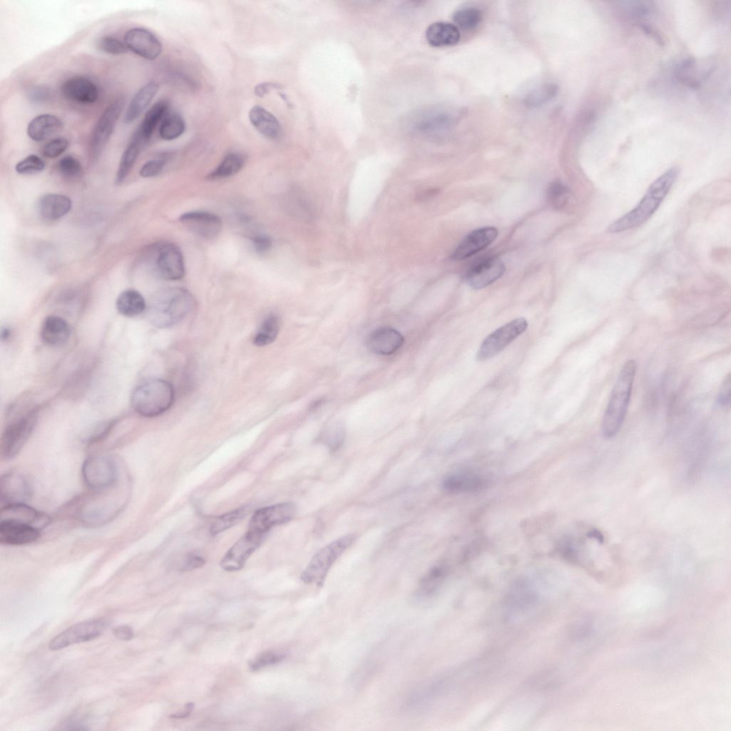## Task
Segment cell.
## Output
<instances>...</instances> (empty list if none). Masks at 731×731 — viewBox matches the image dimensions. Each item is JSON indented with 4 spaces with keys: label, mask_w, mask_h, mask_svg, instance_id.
Segmentation results:
<instances>
[{
    "label": "cell",
    "mask_w": 731,
    "mask_h": 731,
    "mask_svg": "<svg viewBox=\"0 0 731 731\" xmlns=\"http://www.w3.org/2000/svg\"><path fill=\"white\" fill-rule=\"evenodd\" d=\"M678 175L676 168L666 171L649 186L637 206L608 227L610 233H620L638 227L656 211L665 198Z\"/></svg>",
    "instance_id": "cell-1"
},
{
    "label": "cell",
    "mask_w": 731,
    "mask_h": 731,
    "mask_svg": "<svg viewBox=\"0 0 731 731\" xmlns=\"http://www.w3.org/2000/svg\"><path fill=\"white\" fill-rule=\"evenodd\" d=\"M636 372V363L631 359L622 366L610 394L603 418L602 433L605 438L614 437L625 418Z\"/></svg>",
    "instance_id": "cell-2"
},
{
    "label": "cell",
    "mask_w": 731,
    "mask_h": 731,
    "mask_svg": "<svg viewBox=\"0 0 731 731\" xmlns=\"http://www.w3.org/2000/svg\"><path fill=\"white\" fill-rule=\"evenodd\" d=\"M174 398L173 385L166 380L155 378L138 385L131 394V403L138 415L153 418L168 410Z\"/></svg>",
    "instance_id": "cell-3"
},
{
    "label": "cell",
    "mask_w": 731,
    "mask_h": 731,
    "mask_svg": "<svg viewBox=\"0 0 731 731\" xmlns=\"http://www.w3.org/2000/svg\"><path fill=\"white\" fill-rule=\"evenodd\" d=\"M194 305L195 299L190 292L183 288L171 289L155 301L149 319L156 327L168 328L183 319Z\"/></svg>",
    "instance_id": "cell-4"
},
{
    "label": "cell",
    "mask_w": 731,
    "mask_h": 731,
    "mask_svg": "<svg viewBox=\"0 0 731 731\" xmlns=\"http://www.w3.org/2000/svg\"><path fill=\"white\" fill-rule=\"evenodd\" d=\"M353 534L341 537L321 548L311 558L301 574V580L306 584L321 586L335 562L355 540Z\"/></svg>",
    "instance_id": "cell-5"
},
{
    "label": "cell",
    "mask_w": 731,
    "mask_h": 731,
    "mask_svg": "<svg viewBox=\"0 0 731 731\" xmlns=\"http://www.w3.org/2000/svg\"><path fill=\"white\" fill-rule=\"evenodd\" d=\"M38 410L33 408L8 423L1 439V453L6 459L14 458L31 436L37 420Z\"/></svg>",
    "instance_id": "cell-6"
},
{
    "label": "cell",
    "mask_w": 731,
    "mask_h": 731,
    "mask_svg": "<svg viewBox=\"0 0 731 731\" xmlns=\"http://www.w3.org/2000/svg\"><path fill=\"white\" fill-rule=\"evenodd\" d=\"M542 600V594L535 586L527 580H518L506 596V615L511 620L520 619L532 612Z\"/></svg>",
    "instance_id": "cell-7"
},
{
    "label": "cell",
    "mask_w": 731,
    "mask_h": 731,
    "mask_svg": "<svg viewBox=\"0 0 731 731\" xmlns=\"http://www.w3.org/2000/svg\"><path fill=\"white\" fill-rule=\"evenodd\" d=\"M82 478L86 485L96 491H104L113 487L119 478L116 462L106 455H93L86 458L82 465Z\"/></svg>",
    "instance_id": "cell-8"
},
{
    "label": "cell",
    "mask_w": 731,
    "mask_h": 731,
    "mask_svg": "<svg viewBox=\"0 0 731 731\" xmlns=\"http://www.w3.org/2000/svg\"><path fill=\"white\" fill-rule=\"evenodd\" d=\"M527 327L526 319L518 318L495 330L480 344L476 353V360L483 361L497 355L522 334Z\"/></svg>",
    "instance_id": "cell-9"
},
{
    "label": "cell",
    "mask_w": 731,
    "mask_h": 731,
    "mask_svg": "<svg viewBox=\"0 0 731 731\" xmlns=\"http://www.w3.org/2000/svg\"><path fill=\"white\" fill-rule=\"evenodd\" d=\"M124 106L123 98L112 101L98 119L91 132L89 150L93 158L98 157L112 135Z\"/></svg>",
    "instance_id": "cell-10"
},
{
    "label": "cell",
    "mask_w": 731,
    "mask_h": 731,
    "mask_svg": "<svg viewBox=\"0 0 731 731\" xmlns=\"http://www.w3.org/2000/svg\"><path fill=\"white\" fill-rule=\"evenodd\" d=\"M106 627V622L100 619L76 623L55 636L50 641L49 647L51 650L55 651L71 645L89 641L101 635Z\"/></svg>",
    "instance_id": "cell-11"
},
{
    "label": "cell",
    "mask_w": 731,
    "mask_h": 731,
    "mask_svg": "<svg viewBox=\"0 0 731 731\" xmlns=\"http://www.w3.org/2000/svg\"><path fill=\"white\" fill-rule=\"evenodd\" d=\"M296 506L283 503L257 510L251 517L248 530L266 534L274 526L291 521L296 514Z\"/></svg>",
    "instance_id": "cell-12"
},
{
    "label": "cell",
    "mask_w": 731,
    "mask_h": 731,
    "mask_svg": "<svg viewBox=\"0 0 731 731\" xmlns=\"http://www.w3.org/2000/svg\"><path fill=\"white\" fill-rule=\"evenodd\" d=\"M264 535L248 530L226 553L220 562V566L228 572L241 570L250 555L260 546Z\"/></svg>",
    "instance_id": "cell-13"
},
{
    "label": "cell",
    "mask_w": 731,
    "mask_h": 731,
    "mask_svg": "<svg viewBox=\"0 0 731 731\" xmlns=\"http://www.w3.org/2000/svg\"><path fill=\"white\" fill-rule=\"evenodd\" d=\"M124 44L133 53L150 61L157 59L162 51L159 39L151 31L141 27L128 29L124 35Z\"/></svg>",
    "instance_id": "cell-14"
},
{
    "label": "cell",
    "mask_w": 731,
    "mask_h": 731,
    "mask_svg": "<svg viewBox=\"0 0 731 731\" xmlns=\"http://www.w3.org/2000/svg\"><path fill=\"white\" fill-rule=\"evenodd\" d=\"M179 221L188 230L206 239L216 237L222 228L220 217L206 211L185 213L180 216Z\"/></svg>",
    "instance_id": "cell-15"
},
{
    "label": "cell",
    "mask_w": 731,
    "mask_h": 731,
    "mask_svg": "<svg viewBox=\"0 0 731 731\" xmlns=\"http://www.w3.org/2000/svg\"><path fill=\"white\" fill-rule=\"evenodd\" d=\"M31 494V483L24 475L15 472L1 475L0 498L5 505L26 503Z\"/></svg>",
    "instance_id": "cell-16"
},
{
    "label": "cell",
    "mask_w": 731,
    "mask_h": 731,
    "mask_svg": "<svg viewBox=\"0 0 731 731\" xmlns=\"http://www.w3.org/2000/svg\"><path fill=\"white\" fill-rule=\"evenodd\" d=\"M497 236L498 230L493 226L473 231L459 243L451 257L457 261L467 258L489 246Z\"/></svg>",
    "instance_id": "cell-17"
},
{
    "label": "cell",
    "mask_w": 731,
    "mask_h": 731,
    "mask_svg": "<svg viewBox=\"0 0 731 731\" xmlns=\"http://www.w3.org/2000/svg\"><path fill=\"white\" fill-rule=\"evenodd\" d=\"M404 343V337L390 327H381L371 332L366 338V344L373 353L388 356L395 353Z\"/></svg>",
    "instance_id": "cell-18"
},
{
    "label": "cell",
    "mask_w": 731,
    "mask_h": 731,
    "mask_svg": "<svg viewBox=\"0 0 731 731\" xmlns=\"http://www.w3.org/2000/svg\"><path fill=\"white\" fill-rule=\"evenodd\" d=\"M156 267L164 279L176 281L183 278L185 267L180 249L172 243L162 246L158 251Z\"/></svg>",
    "instance_id": "cell-19"
},
{
    "label": "cell",
    "mask_w": 731,
    "mask_h": 731,
    "mask_svg": "<svg viewBox=\"0 0 731 731\" xmlns=\"http://www.w3.org/2000/svg\"><path fill=\"white\" fill-rule=\"evenodd\" d=\"M505 271V266L498 258H489L473 266L468 273L466 280L475 289L485 288L498 280Z\"/></svg>",
    "instance_id": "cell-20"
},
{
    "label": "cell",
    "mask_w": 731,
    "mask_h": 731,
    "mask_svg": "<svg viewBox=\"0 0 731 731\" xmlns=\"http://www.w3.org/2000/svg\"><path fill=\"white\" fill-rule=\"evenodd\" d=\"M40 535L37 528L11 520H0V541L9 545H21L36 540Z\"/></svg>",
    "instance_id": "cell-21"
},
{
    "label": "cell",
    "mask_w": 731,
    "mask_h": 731,
    "mask_svg": "<svg viewBox=\"0 0 731 731\" xmlns=\"http://www.w3.org/2000/svg\"><path fill=\"white\" fill-rule=\"evenodd\" d=\"M11 520L31 525L41 530L49 523V517L26 503L4 505L0 510V520Z\"/></svg>",
    "instance_id": "cell-22"
},
{
    "label": "cell",
    "mask_w": 731,
    "mask_h": 731,
    "mask_svg": "<svg viewBox=\"0 0 731 731\" xmlns=\"http://www.w3.org/2000/svg\"><path fill=\"white\" fill-rule=\"evenodd\" d=\"M63 96L68 100L80 104H91L99 98L96 85L91 80L77 76L67 79L61 88Z\"/></svg>",
    "instance_id": "cell-23"
},
{
    "label": "cell",
    "mask_w": 731,
    "mask_h": 731,
    "mask_svg": "<svg viewBox=\"0 0 731 731\" xmlns=\"http://www.w3.org/2000/svg\"><path fill=\"white\" fill-rule=\"evenodd\" d=\"M168 106V101L165 100L159 101L153 104L146 113L132 139L138 141L142 146L146 143L152 136L160 121L165 118Z\"/></svg>",
    "instance_id": "cell-24"
},
{
    "label": "cell",
    "mask_w": 731,
    "mask_h": 731,
    "mask_svg": "<svg viewBox=\"0 0 731 731\" xmlns=\"http://www.w3.org/2000/svg\"><path fill=\"white\" fill-rule=\"evenodd\" d=\"M72 207L69 197L59 193H47L38 202L40 216L46 220H57L68 213Z\"/></svg>",
    "instance_id": "cell-25"
},
{
    "label": "cell",
    "mask_w": 731,
    "mask_h": 731,
    "mask_svg": "<svg viewBox=\"0 0 731 731\" xmlns=\"http://www.w3.org/2000/svg\"><path fill=\"white\" fill-rule=\"evenodd\" d=\"M63 123L57 116L44 114L31 120L27 126V134L34 141H42L59 132Z\"/></svg>",
    "instance_id": "cell-26"
},
{
    "label": "cell",
    "mask_w": 731,
    "mask_h": 731,
    "mask_svg": "<svg viewBox=\"0 0 731 731\" xmlns=\"http://www.w3.org/2000/svg\"><path fill=\"white\" fill-rule=\"evenodd\" d=\"M70 327L62 318L50 316L45 318L41 328V338L44 343L51 346L62 345L69 339Z\"/></svg>",
    "instance_id": "cell-27"
},
{
    "label": "cell",
    "mask_w": 731,
    "mask_h": 731,
    "mask_svg": "<svg viewBox=\"0 0 731 731\" xmlns=\"http://www.w3.org/2000/svg\"><path fill=\"white\" fill-rule=\"evenodd\" d=\"M425 38L428 44L433 46H447L456 44L460 40V34L455 24L438 21L428 27Z\"/></svg>",
    "instance_id": "cell-28"
},
{
    "label": "cell",
    "mask_w": 731,
    "mask_h": 731,
    "mask_svg": "<svg viewBox=\"0 0 731 731\" xmlns=\"http://www.w3.org/2000/svg\"><path fill=\"white\" fill-rule=\"evenodd\" d=\"M158 90L155 81H150L143 86L133 96L123 117L126 123L134 121L148 106Z\"/></svg>",
    "instance_id": "cell-29"
},
{
    "label": "cell",
    "mask_w": 731,
    "mask_h": 731,
    "mask_svg": "<svg viewBox=\"0 0 731 731\" xmlns=\"http://www.w3.org/2000/svg\"><path fill=\"white\" fill-rule=\"evenodd\" d=\"M248 118L253 127L263 136L276 138L281 133V125L278 119L261 106H253L248 113Z\"/></svg>",
    "instance_id": "cell-30"
},
{
    "label": "cell",
    "mask_w": 731,
    "mask_h": 731,
    "mask_svg": "<svg viewBox=\"0 0 731 731\" xmlns=\"http://www.w3.org/2000/svg\"><path fill=\"white\" fill-rule=\"evenodd\" d=\"M486 481L481 477L473 475H453L446 478L443 483L444 490L450 493H473L482 490Z\"/></svg>",
    "instance_id": "cell-31"
},
{
    "label": "cell",
    "mask_w": 731,
    "mask_h": 731,
    "mask_svg": "<svg viewBox=\"0 0 731 731\" xmlns=\"http://www.w3.org/2000/svg\"><path fill=\"white\" fill-rule=\"evenodd\" d=\"M116 308L119 313L126 317H134L146 308L143 296L137 291L127 289L122 291L116 301Z\"/></svg>",
    "instance_id": "cell-32"
},
{
    "label": "cell",
    "mask_w": 731,
    "mask_h": 731,
    "mask_svg": "<svg viewBox=\"0 0 731 731\" xmlns=\"http://www.w3.org/2000/svg\"><path fill=\"white\" fill-rule=\"evenodd\" d=\"M246 156L240 153L227 154L218 166L208 176L211 180H219L231 177L238 173L246 163Z\"/></svg>",
    "instance_id": "cell-33"
},
{
    "label": "cell",
    "mask_w": 731,
    "mask_h": 731,
    "mask_svg": "<svg viewBox=\"0 0 731 731\" xmlns=\"http://www.w3.org/2000/svg\"><path fill=\"white\" fill-rule=\"evenodd\" d=\"M280 323L275 314L268 315L262 322L253 338V343L258 347L268 346L273 343L279 332Z\"/></svg>",
    "instance_id": "cell-34"
},
{
    "label": "cell",
    "mask_w": 731,
    "mask_h": 731,
    "mask_svg": "<svg viewBox=\"0 0 731 731\" xmlns=\"http://www.w3.org/2000/svg\"><path fill=\"white\" fill-rule=\"evenodd\" d=\"M142 145L132 139L124 150L120 159L116 173V181L122 182L129 174L138 156Z\"/></svg>",
    "instance_id": "cell-35"
},
{
    "label": "cell",
    "mask_w": 731,
    "mask_h": 731,
    "mask_svg": "<svg viewBox=\"0 0 731 731\" xmlns=\"http://www.w3.org/2000/svg\"><path fill=\"white\" fill-rule=\"evenodd\" d=\"M249 508L242 506L216 518L210 527V533L216 535L233 527L248 514Z\"/></svg>",
    "instance_id": "cell-36"
},
{
    "label": "cell",
    "mask_w": 731,
    "mask_h": 731,
    "mask_svg": "<svg viewBox=\"0 0 731 731\" xmlns=\"http://www.w3.org/2000/svg\"><path fill=\"white\" fill-rule=\"evenodd\" d=\"M453 121L452 115L450 113L441 111H434L426 113L420 119L419 128L426 132H433L443 130L450 125Z\"/></svg>",
    "instance_id": "cell-37"
},
{
    "label": "cell",
    "mask_w": 731,
    "mask_h": 731,
    "mask_svg": "<svg viewBox=\"0 0 731 731\" xmlns=\"http://www.w3.org/2000/svg\"><path fill=\"white\" fill-rule=\"evenodd\" d=\"M453 19L458 29L470 31L478 26L482 20V14L477 8L464 7L455 11Z\"/></svg>",
    "instance_id": "cell-38"
},
{
    "label": "cell",
    "mask_w": 731,
    "mask_h": 731,
    "mask_svg": "<svg viewBox=\"0 0 731 731\" xmlns=\"http://www.w3.org/2000/svg\"><path fill=\"white\" fill-rule=\"evenodd\" d=\"M185 131V122L183 118L176 114L166 116L159 128L161 138L171 141L178 138Z\"/></svg>",
    "instance_id": "cell-39"
},
{
    "label": "cell",
    "mask_w": 731,
    "mask_h": 731,
    "mask_svg": "<svg viewBox=\"0 0 731 731\" xmlns=\"http://www.w3.org/2000/svg\"><path fill=\"white\" fill-rule=\"evenodd\" d=\"M558 91V86L553 84H545L530 91L525 99L528 107H538L550 101Z\"/></svg>",
    "instance_id": "cell-40"
},
{
    "label": "cell",
    "mask_w": 731,
    "mask_h": 731,
    "mask_svg": "<svg viewBox=\"0 0 731 731\" xmlns=\"http://www.w3.org/2000/svg\"><path fill=\"white\" fill-rule=\"evenodd\" d=\"M571 197L570 188L560 181L550 184L548 189V198L555 208H562L569 202Z\"/></svg>",
    "instance_id": "cell-41"
},
{
    "label": "cell",
    "mask_w": 731,
    "mask_h": 731,
    "mask_svg": "<svg viewBox=\"0 0 731 731\" xmlns=\"http://www.w3.org/2000/svg\"><path fill=\"white\" fill-rule=\"evenodd\" d=\"M58 169L61 175L68 178H77L84 173L82 164L72 156L62 158L58 163Z\"/></svg>",
    "instance_id": "cell-42"
},
{
    "label": "cell",
    "mask_w": 731,
    "mask_h": 731,
    "mask_svg": "<svg viewBox=\"0 0 731 731\" xmlns=\"http://www.w3.org/2000/svg\"><path fill=\"white\" fill-rule=\"evenodd\" d=\"M44 168V161L39 156L31 154L18 162L15 166V170L20 174H31L40 172Z\"/></svg>",
    "instance_id": "cell-43"
},
{
    "label": "cell",
    "mask_w": 731,
    "mask_h": 731,
    "mask_svg": "<svg viewBox=\"0 0 731 731\" xmlns=\"http://www.w3.org/2000/svg\"><path fill=\"white\" fill-rule=\"evenodd\" d=\"M343 428L338 423L326 428L321 436L323 442L331 449H337L343 442Z\"/></svg>",
    "instance_id": "cell-44"
},
{
    "label": "cell",
    "mask_w": 731,
    "mask_h": 731,
    "mask_svg": "<svg viewBox=\"0 0 731 731\" xmlns=\"http://www.w3.org/2000/svg\"><path fill=\"white\" fill-rule=\"evenodd\" d=\"M99 47L103 51L112 55L123 54L128 49L125 44L110 36H103L99 41Z\"/></svg>",
    "instance_id": "cell-45"
},
{
    "label": "cell",
    "mask_w": 731,
    "mask_h": 731,
    "mask_svg": "<svg viewBox=\"0 0 731 731\" xmlns=\"http://www.w3.org/2000/svg\"><path fill=\"white\" fill-rule=\"evenodd\" d=\"M285 658V655L273 652H264L250 662L249 667L253 671L268 665L278 663Z\"/></svg>",
    "instance_id": "cell-46"
},
{
    "label": "cell",
    "mask_w": 731,
    "mask_h": 731,
    "mask_svg": "<svg viewBox=\"0 0 731 731\" xmlns=\"http://www.w3.org/2000/svg\"><path fill=\"white\" fill-rule=\"evenodd\" d=\"M69 141L65 138H56L47 143L43 148V154L49 158L61 155L68 148Z\"/></svg>",
    "instance_id": "cell-47"
},
{
    "label": "cell",
    "mask_w": 731,
    "mask_h": 731,
    "mask_svg": "<svg viewBox=\"0 0 731 731\" xmlns=\"http://www.w3.org/2000/svg\"><path fill=\"white\" fill-rule=\"evenodd\" d=\"M166 160L164 158H155L146 162L139 171V175L143 178L155 176L163 170Z\"/></svg>",
    "instance_id": "cell-48"
},
{
    "label": "cell",
    "mask_w": 731,
    "mask_h": 731,
    "mask_svg": "<svg viewBox=\"0 0 731 731\" xmlns=\"http://www.w3.org/2000/svg\"><path fill=\"white\" fill-rule=\"evenodd\" d=\"M114 423L115 421L112 420L100 425L89 435L86 440L91 443L104 439L112 429Z\"/></svg>",
    "instance_id": "cell-49"
},
{
    "label": "cell",
    "mask_w": 731,
    "mask_h": 731,
    "mask_svg": "<svg viewBox=\"0 0 731 731\" xmlns=\"http://www.w3.org/2000/svg\"><path fill=\"white\" fill-rule=\"evenodd\" d=\"M730 374L725 378L717 397V403L721 406H726L730 402Z\"/></svg>",
    "instance_id": "cell-50"
},
{
    "label": "cell",
    "mask_w": 731,
    "mask_h": 731,
    "mask_svg": "<svg viewBox=\"0 0 731 731\" xmlns=\"http://www.w3.org/2000/svg\"><path fill=\"white\" fill-rule=\"evenodd\" d=\"M253 244L255 251L259 254H263L270 250L272 242L268 236L260 235L253 238Z\"/></svg>",
    "instance_id": "cell-51"
},
{
    "label": "cell",
    "mask_w": 731,
    "mask_h": 731,
    "mask_svg": "<svg viewBox=\"0 0 731 731\" xmlns=\"http://www.w3.org/2000/svg\"><path fill=\"white\" fill-rule=\"evenodd\" d=\"M205 564V560L201 556L190 554L188 555L181 567L183 571H191L202 567Z\"/></svg>",
    "instance_id": "cell-52"
},
{
    "label": "cell",
    "mask_w": 731,
    "mask_h": 731,
    "mask_svg": "<svg viewBox=\"0 0 731 731\" xmlns=\"http://www.w3.org/2000/svg\"><path fill=\"white\" fill-rule=\"evenodd\" d=\"M114 635L121 640H130L133 637V630L128 625H120L113 630Z\"/></svg>",
    "instance_id": "cell-53"
},
{
    "label": "cell",
    "mask_w": 731,
    "mask_h": 731,
    "mask_svg": "<svg viewBox=\"0 0 731 731\" xmlns=\"http://www.w3.org/2000/svg\"><path fill=\"white\" fill-rule=\"evenodd\" d=\"M50 96L49 90L45 86H36L29 92V98L36 102L46 101Z\"/></svg>",
    "instance_id": "cell-54"
},
{
    "label": "cell",
    "mask_w": 731,
    "mask_h": 731,
    "mask_svg": "<svg viewBox=\"0 0 731 731\" xmlns=\"http://www.w3.org/2000/svg\"><path fill=\"white\" fill-rule=\"evenodd\" d=\"M638 26L645 34H647L650 36L652 38H653L660 46H662L664 44L663 40L660 35L658 34L656 32V31L652 29L650 26L644 23H639Z\"/></svg>",
    "instance_id": "cell-55"
},
{
    "label": "cell",
    "mask_w": 731,
    "mask_h": 731,
    "mask_svg": "<svg viewBox=\"0 0 731 731\" xmlns=\"http://www.w3.org/2000/svg\"><path fill=\"white\" fill-rule=\"evenodd\" d=\"M276 86L273 83H262L255 87L254 92L256 96L263 97Z\"/></svg>",
    "instance_id": "cell-56"
},
{
    "label": "cell",
    "mask_w": 731,
    "mask_h": 731,
    "mask_svg": "<svg viewBox=\"0 0 731 731\" xmlns=\"http://www.w3.org/2000/svg\"><path fill=\"white\" fill-rule=\"evenodd\" d=\"M194 707V704L191 702H188L182 711L172 714L170 717L174 719L185 718L189 716Z\"/></svg>",
    "instance_id": "cell-57"
},
{
    "label": "cell",
    "mask_w": 731,
    "mask_h": 731,
    "mask_svg": "<svg viewBox=\"0 0 731 731\" xmlns=\"http://www.w3.org/2000/svg\"><path fill=\"white\" fill-rule=\"evenodd\" d=\"M587 536L589 538L595 539L600 544H603L605 540L603 533L597 529H593L589 531L587 533Z\"/></svg>",
    "instance_id": "cell-58"
},
{
    "label": "cell",
    "mask_w": 731,
    "mask_h": 731,
    "mask_svg": "<svg viewBox=\"0 0 731 731\" xmlns=\"http://www.w3.org/2000/svg\"><path fill=\"white\" fill-rule=\"evenodd\" d=\"M10 331L8 328H4L1 331V338H7L9 336Z\"/></svg>",
    "instance_id": "cell-59"
}]
</instances>
